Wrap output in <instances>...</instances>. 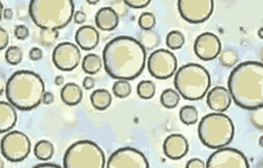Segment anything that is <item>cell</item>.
Masks as SVG:
<instances>
[{
    "label": "cell",
    "mask_w": 263,
    "mask_h": 168,
    "mask_svg": "<svg viewBox=\"0 0 263 168\" xmlns=\"http://www.w3.org/2000/svg\"><path fill=\"white\" fill-rule=\"evenodd\" d=\"M103 67L115 80H134L144 71L147 55L140 41L130 36H118L105 45Z\"/></svg>",
    "instance_id": "cell-1"
},
{
    "label": "cell",
    "mask_w": 263,
    "mask_h": 168,
    "mask_svg": "<svg viewBox=\"0 0 263 168\" xmlns=\"http://www.w3.org/2000/svg\"><path fill=\"white\" fill-rule=\"evenodd\" d=\"M228 89L237 107L244 110L263 108V64L246 61L230 73Z\"/></svg>",
    "instance_id": "cell-2"
},
{
    "label": "cell",
    "mask_w": 263,
    "mask_h": 168,
    "mask_svg": "<svg viewBox=\"0 0 263 168\" xmlns=\"http://www.w3.org/2000/svg\"><path fill=\"white\" fill-rule=\"evenodd\" d=\"M46 85L41 76L31 71H18L6 82V98L17 110L31 111L42 103Z\"/></svg>",
    "instance_id": "cell-3"
},
{
    "label": "cell",
    "mask_w": 263,
    "mask_h": 168,
    "mask_svg": "<svg viewBox=\"0 0 263 168\" xmlns=\"http://www.w3.org/2000/svg\"><path fill=\"white\" fill-rule=\"evenodd\" d=\"M73 0H30L29 14L36 27L42 30H61L74 16Z\"/></svg>",
    "instance_id": "cell-4"
},
{
    "label": "cell",
    "mask_w": 263,
    "mask_h": 168,
    "mask_svg": "<svg viewBox=\"0 0 263 168\" xmlns=\"http://www.w3.org/2000/svg\"><path fill=\"white\" fill-rule=\"evenodd\" d=\"M197 134L201 143L210 149L228 147L235 137V124L224 112H212L201 118Z\"/></svg>",
    "instance_id": "cell-5"
},
{
    "label": "cell",
    "mask_w": 263,
    "mask_h": 168,
    "mask_svg": "<svg viewBox=\"0 0 263 168\" xmlns=\"http://www.w3.org/2000/svg\"><path fill=\"white\" fill-rule=\"evenodd\" d=\"M174 86L184 99L200 100L210 91V72L203 66L197 64L183 65L175 73Z\"/></svg>",
    "instance_id": "cell-6"
},
{
    "label": "cell",
    "mask_w": 263,
    "mask_h": 168,
    "mask_svg": "<svg viewBox=\"0 0 263 168\" xmlns=\"http://www.w3.org/2000/svg\"><path fill=\"white\" fill-rule=\"evenodd\" d=\"M63 166L65 168H104L107 167V161L100 145L92 141L82 140L67 148Z\"/></svg>",
    "instance_id": "cell-7"
},
{
    "label": "cell",
    "mask_w": 263,
    "mask_h": 168,
    "mask_svg": "<svg viewBox=\"0 0 263 168\" xmlns=\"http://www.w3.org/2000/svg\"><path fill=\"white\" fill-rule=\"evenodd\" d=\"M0 149H2V155L9 162H22L31 152L30 138L22 131L11 130L3 136Z\"/></svg>",
    "instance_id": "cell-8"
},
{
    "label": "cell",
    "mask_w": 263,
    "mask_h": 168,
    "mask_svg": "<svg viewBox=\"0 0 263 168\" xmlns=\"http://www.w3.org/2000/svg\"><path fill=\"white\" fill-rule=\"evenodd\" d=\"M148 73L158 80H166L175 75L178 61L174 53L167 49H157L147 57Z\"/></svg>",
    "instance_id": "cell-9"
},
{
    "label": "cell",
    "mask_w": 263,
    "mask_h": 168,
    "mask_svg": "<svg viewBox=\"0 0 263 168\" xmlns=\"http://www.w3.org/2000/svg\"><path fill=\"white\" fill-rule=\"evenodd\" d=\"M177 9L185 22L201 24L213 14L214 0H177Z\"/></svg>",
    "instance_id": "cell-10"
},
{
    "label": "cell",
    "mask_w": 263,
    "mask_h": 168,
    "mask_svg": "<svg viewBox=\"0 0 263 168\" xmlns=\"http://www.w3.org/2000/svg\"><path fill=\"white\" fill-rule=\"evenodd\" d=\"M207 168H249L247 156L238 149L222 147L215 149L206 162Z\"/></svg>",
    "instance_id": "cell-11"
},
{
    "label": "cell",
    "mask_w": 263,
    "mask_h": 168,
    "mask_svg": "<svg viewBox=\"0 0 263 168\" xmlns=\"http://www.w3.org/2000/svg\"><path fill=\"white\" fill-rule=\"evenodd\" d=\"M149 163L139 149L123 147L115 151L109 158L107 168H148Z\"/></svg>",
    "instance_id": "cell-12"
},
{
    "label": "cell",
    "mask_w": 263,
    "mask_h": 168,
    "mask_svg": "<svg viewBox=\"0 0 263 168\" xmlns=\"http://www.w3.org/2000/svg\"><path fill=\"white\" fill-rule=\"evenodd\" d=\"M52 60L59 71L71 72L78 67L82 61L80 48L71 42L60 43L53 50Z\"/></svg>",
    "instance_id": "cell-13"
},
{
    "label": "cell",
    "mask_w": 263,
    "mask_h": 168,
    "mask_svg": "<svg viewBox=\"0 0 263 168\" xmlns=\"http://www.w3.org/2000/svg\"><path fill=\"white\" fill-rule=\"evenodd\" d=\"M195 55L202 61H212L221 53V42L213 32H203L194 42Z\"/></svg>",
    "instance_id": "cell-14"
},
{
    "label": "cell",
    "mask_w": 263,
    "mask_h": 168,
    "mask_svg": "<svg viewBox=\"0 0 263 168\" xmlns=\"http://www.w3.org/2000/svg\"><path fill=\"white\" fill-rule=\"evenodd\" d=\"M189 151L188 140L181 134H171L164 140L163 152L170 160L183 159Z\"/></svg>",
    "instance_id": "cell-15"
},
{
    "label": "cell",
    "mask_w": 263,
    "mask_h": 168,
    "mask_svg": "<svg viewBox=\"0 0 263 168\" xmlns=\"http://www.w3.org/2000/svg\"><path fill=\"white\" fill-rule=\"evenodd\" d=\"M206 103L212 111L225 112L232 103L231 93L224 86H215L206 94Z\"/></svg>",
    "instance_id": "cell-16"
},
{
    "label": "cell",
    "mask_w": 263,
    "mask_h": 168,
    "mask_svg": "<svg viewBox=\"0 0 263 168\" xmlns=\"http://www.w3.org/2000/svg\"><path fill=\"white\" fill-rule=\"evenodd\" d=\"M76 43L82 50L90 52L100 43V32L91 25H83L76 32Z\"/></svg>",
    "instance_id": "cell-17"
},
{
    "label": "cell",
    "mask_w": 263,
    "mask_h": 168,
    "mask_svg": "<svg viewBox=\"0 0 263 168\" xmlns=\"http://www.w3.org/2000/svg\"><path fill=\"white\" fill-rule=\"evenodd\" d=\"M119 14L111 7H102L95 16L97 29L102 31H114L119 25Z\"/></svg>",
    "instance_id": "cell-18"
},
{
    "label": "cell",
    "mask_w": 263,
    "mask_h": 168,
    "mask_svg": "<svg viewBox=\"0 0 263 168\" xmlns=\"http://www.w3.org/2000/svg\"><path fill=\"white\" fill-rule=\"evenodd\" d=\"M17 123V111L10 101H0V133L11 131Z\"/></svg>",
    "instance_id": "cell-19"
},
{
    "label": "cell",
    "mask_w": 263,
    "mask_h": 168,
    "mask_svg": "<svg viewBox=\"0 0 263 168\" xmlns=\"http://www.w3.org/2000/svg\"><path fill=\"white\" fill-rule=\"evenodd\" d=\"M60 98L63 103L68 107H76L83 100V90L74 82H68L60 91Z\"/></svg>",
    "instance_id": "cell-20"
},
{
    "label": "cell",
    "mask_w": 263,
    "mask_h": 168,
    "mask_svg": "<svg viewBox=\"0 0 263 168\" xmlns=\"http://www.w3.org/2000/svg\"><path fill=\"white\" fill-rule=\"evenodd\" d=\"M91 105L98 111H104L111 105L112 96L108 90L100 89L95 90L90 96Z\"/></svg>",
    "instance_id": "cell-21"
},
{
    "label": "cell",
    "mask_w": 263,
    "mask_h": 168,
    "mask_svg": "<svg viewBox=\"0 0 263 168\" xmlns=\"http://www.w3.org/2000/svg\"><path fill=\"white\" fill-rule=\"evenodd\" d=\"M102 67H103V58L98 56L97 54H87L83 57L82 68L87 75L97 74Z\"/></svg>",
    "instance_id": "cell-22"
},
{
    "label": "cell",
    "mask_w": 263,
    "mask_h": 168,
    "mask_svg": "<svg viewBox=\"0 0 263 168\" xmlns=\"http://www.w3.org/2000/svg\"><path fill=\"white\" fill-rule=\"evenodd\" d=\"M34 155L40 161H48L54 155V145L50 141L41 140L35 144Z\"/></svg>",
    "instance_id": "cell-23"
},
{
    "label": "cell",
    "mask_w": 263,
    "mask_h": 168,
    "mask_svg": "<svg viewBox=\"0 0 263 168\" xmlns=\"http://www.w3.org/2000/svg\"><path fill=\"white\" fill-rule=\"evenodd\" d=\"M181 94L176 89H166L160 94V104L165 109H175L180 103Z\"/></svg>",
    "instance_id": "cell-24"
},
{
    "label": "cell",
    "mask_w": 263,
    "mask_h": 168,
    "mask_svg": "<svg viewBox=\"0 0 263 168\" xmlns=\"http://www.w3.org/2000/svg\"><path fill=\"white\" fill-rule=\"evenodd\" d=\"M218 57H219V62H220V65L225 68L236 67L237 64H238V60H239L238 53H237L236 50L232 48L221 50L220 55H219Z\"/></svg>",
    "instance_id": "cell-25"
},
{
    "label": "cell",
    "mask_w": 263,
    "mask_h": 168,
    "mask_svg": "<svg viewBox=\"0 0 263 168\" xmlns=\"http://www.w3.org/2000/svg\"><path fill=\"white\" fill-rule=\"evenodd\" d=\"M180 119L185 125H193L199 120V111L193 105H185L180 110Z\"/></svg>",
    "instance_id": "cell-26"
},
{
    "label": "cell",
    "mask_w": 263,
    "mask_h": 168,
    "mask_svg": "<svg viewBox=\"0 0 263 168\" xmlns=\"http://www.w3.org/2000/svg\"><path fill=\"white\" fill-rule=\"evenodd\" d=\"M137 93L141 99H152L156 96V85L151 80H142V81L138 83Z\"/></svg>",
    "instance_id": "cell-27"
},
{
    "label": "cell",
    "mask_w": 263,
    "mask_h": 168,
    "mask_svg": "<svg viewBox=\"0 0 263 168\" xmlns=\"http://www.w3.org/2000/svg\"><path fill=\"white\" fill-rule=\"evenodd\" d=\"M165 43L167 48L171 50H180L184 46L185 38L184 35L178 30H173L166 35Z\"/></svg>",
    "instance_id": "cell-28"
},
{
    "label": "cell",
    "mask_w": 263,
    "mask_h": 168,
    "mask_svg": "<svg viewBox=\"0 0 263 168\" xmlns=\"http://www.w3.org/2000/svg\"><path fill=\"white\" fill-rule=\"evenodd\" d=\"M132 93V86L129 80H116L112 85V94L118 98H127Z\"/></svg>",
    "instance_id": "cell-29"
},
{
    "label": "cell",
    "mask_w": 263,
    "mask_h": 168,
    "mask_svg": "<svg viewBox=\"0 0 263 168\" xmlns=\"http://www.w3.org/2000/svg\"><path fill=\"white\" fill-rule=\"evenodd\" d=\"M23 60V50L20 47L12 46L6 49L5 52V61L11 66L20 65Z\"/></svg>",
    "instance_id": "cell-30"
},
{
    "label": "cell",
    "mask_w": 263,
    "mask_h": 168,
    "mask_svg": "<svg viewBox=\"0 0 263 168\" xmlns=\"http://www.w3.org/2000/svg\"><path fill=\"white\" fill-rule=\"evenodd\" d=\"M140 43L144 46L145 49H155L157 46L159 45V37L158 35L155 34L152 30L148 31H142V34L140 35Z\"/></svg>",
    "instance_id": "cell-31"
},
{
    "label": "cell",
    "mask_w": 263,
    "mask_h": 168,
    "mask_svg": "<svg viewBox=\"0 0 263 168\" xmlns=\"http://www.w3.org/2000/svg\"><path fill=\"white\" fill-rule=\"evenodd\" d=\"M156 17L151 12H142L138 19V25L142 31L152 30L156 27Z\"/></svg>",
    "instance_id": "cell-32"
},
{
    "label": "cell",
    "mask_w": 263,
    "mask_h": 168,
    "mask_svg": "<svg viewBox=\"0 0 263 168\" xmlns=\"http://www.w3.org/2000/svg\"><path fill=\"white\" fill-rule=\"evenodd\" d=\"M250 122L254 127H256L257 129L263 130V108L251 110Z\"/></svg>",
    "instance_id": "cell-33"
},
{
    "label": "cell",
    "mask_w": 263,
    "mask_h": 168,
    "mask_svg": "<svg viewBox=\"0 0 263 168\" xmlns=\"http://www.w3.org/2000/svg\"><path fill=\"white\" fill-rule=\"evenodd\" d=\"M58 36H59V30H42V34H41L42 42L45 43V45L49 46L55 41Z\"/></svg>",
    "instance_id": "cell-34"
},
{
    "label": "cell",
    "mask_w": 263,
    "mask_h": 168,
    "mask_svg": "<svg viewBox=\"0 0 263 168\" xmlns=\"http://www.w3.org/2000/svg\"><path fill=\"white\" fill-rule=\"evenodd\" d=\"M14 37H16L17 39H20V41H24V39H27L29 37V29L25 27V25H17L16 28H14Z\"/></svg>",
    "instance_id": "cell-35"
},
{
    "label": "cell",
    "mask_w": 263,
    "mask_h": 168,
    "mask_svg": "<svg viewBox=\"0 0 263 168\" xmlns=\"http://www.w3.org/2000/svg\"><path fill=\"white\" fill-rule=\"evenodd\" d=\"M123 3L126 4L127 6L132 7V9H145L146 6L149 5L151 0H123Z\"/></svg>",
    "instance_id": "cell-36"
},
{
    "label": "cell",
    "mask_w": 263,
    "mask_h": 168,
    "mask_svg": "<svg viewBox=\"0 0 263 168\" xmlns=\"http://www.w3.org/2000/svg\"><path fill=\"white\" fill-rule=\"evenodd\" d=\"M9 45V34L4 28H0V50H4Z\"/></svg>",
    "instance_id": "cell-37"
},
{
    "label": "cell",
    "mask_w": 263,
    "mask_h": 168,
    "mask_svg": "<svg viewBox=\"0 0 263 168\" xmlns=\"http://www.w3.org/2000/svg\"><path fill=\"white\" fill-rule=\"evenodd\" d=\"M29 57H30V60H32V61L41 60V58L43 57L42 49L37 48V47H34V48H31L30 52H29Z\"/></svg>",
    "instance_id": "cell-38"
},
{
    "label": "cell",
    "mask_w": 263,
    "mask_h": 168,
    "mask_svg": "<svg viewBox=\"0 0 263 168\" xmlns=\"http://www.w3.org/2000/svg\"><path fill=\"white\" fill-rule=\"evenodd\" d=\"M187 168H206V162H203L201 159H191L189 161L187 162V165H185Z\"/></svg>",
    "instance_id": "cell-39"
},
{
    "label": "cell",
    "mask_w": 263,
    "mask_h": 168,
    "mask_svg": "<svg viewBox=\"0 0 263 168\" xmlns=\"http://www.w3.org/2000/svg\"><path fill=\"white\" fill-rule=\"evenodd\" d=\"M73 20H74L76 24H79V25L84 24L86 20L85 12H83V11H76L74 16H73Z\"/></svg>",
    "instance_id": "cell-40"
},
{
    "label": "cell",
    "mask_w": 263,
    "mask_h": 168,
    "mask_svg": "<svg viewBox=\"0 0 263 168\" xmlns=\"http://www.w3.org/2000/svg\"><path fill=\"white\" fill-rule=\"evenodd\" d=\"M83 87L85 90H92L95 87V79L92 76H85L83 80Z\"/></svg>",
    "instance_id": "cell-41"
},
{
    "label": "cell",
    "mask_w": 263,
    "mask_h": 168,
    "mask_svg": "<svg viewBox=\"0 0 263 168\" xmlns=\"http://www.w3.org/2000/svg\"><path fill=\"white\" fill-rule=\"evenodd\" d=\"M53 101H54L53 93L52 92H47V91H46L45 96H43L42 103L45 104V105H50V104H53Z\"/></svg>",
    "instance_id": "cell-42"
},
{
    "label": "cell",
    "mask_w": 263,
    "mask_h": 168,
    "mask_svg": "<svg viewBox=\"0 0 263 168\" xmlns=\"http://www.w3.org/2000/svg\"><path fill=\"white\" fill-rule=\"evenodd\" d=\"M35 168H42V167H50V168H61L60 165H57V163L53 162H46L43 161V163H39V165H35Z\"/></svg>",
    "instance_id": "cell-43"
},
{
    "label": "cell",
    "mask_w": 263,
    "mask_h": 168,
    "mask_svg": "<svg viewBox=\"0 0 263 168\" xmlns=\"http://www.w3.org/2000/svg\"><path fill=\"white\" fill-rule=\"evenodd\" d=\"M12 17H13V11H12V10H11V9H6L5 11H4L3 19L10 20V19H12Z\"/></svg>",
    "instance_id": "cell-44"
},
{
    "label": "cell",
    "mask_w": 263,
    "mask_h": 168,
    "mask_svg": "<svg viewBox=\"0 0 263 168\" xmlns=\"http://www.w3.org/2000/svg\"><path fill=\"white\" fill-rule=\"evenodd\" d=\"M54 82H55L57 86H63L64 85V78L61 75H58L55 80H54Z\"/></svg>",
    "instance_id": "cell-45"
},
{
    "label": "cell",
    "mask_w": 263,
    "mask_h": 168,
    "mask_svg": "<svg viewBox=\"0 0 263 168\" xmlns=\"http://www.w3.org/2000/svg\"><path fill=\"white\" fill-rule=\"evenodd\" d=\"M87 4H90V5H96V4L100 3V0H86Z\"/></svg>",
    "instance_id": "cell-46"
},
{
    "label": "cell",
    "mask_w": 263,
    "mask_h": 168,
    "mask_svg": "<svg viewBox=\"0 0 263 168\" xmlns=\"http://www.w3.org/2000/svg\"><path fill=\"white\" fill-rule=\"evenodd\" d=\"M258 145H260L261 148H263V135L260 138H258Z\"/></svg>",
    "instance_id": "cell-47"
},
{
    "label": "cell",
    "mask_w": 263,
    "mask_h": 168,
    "mask_svg": "<svg viewBox=\"0 0 263 168\" xmlns=\"http://www.w3.org/2000/svg\"><path fill=\"white\" fill-rule=\"evenodd\" d=\"M258 55H260V60H261V62L263 64V48L260 50V53H258Z\"/></svg>",
    "instance_id": "cell-48"
},
{
    "label": "cell",
    "mask_w": 263,
    "mask_h": 168,
    "mask_svg": "<svg viewBox=\"0 0 263 168\" xmlns=\"http://www.w3.org/2000/svg\"><path fill=\"white\" fill-rule=\"evenodd\" d=\"M257 167H263V160H262V161H261V163H258Z\"/></svg>",
    "instance_id": "cell-49"
}]
</instances>
